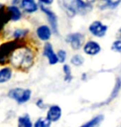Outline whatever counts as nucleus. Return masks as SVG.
<instances>
[{
	"label": "nucleus",
	"instance_id": "nucleus-3",
	"mask_svg": "<svg viewBox=\"0 0 121 127\" xmlns=\"http://www.w3.org/2000/svg\"><path fill=\"white\" fill-rule=\"evenodd\" d=\"M32 94V92L29 88H12L7 93V96L11 99H13L18 104H24L27 102Z\"/></svg>",
	"mask_w": 121,
	"mask_h": 127
},
{
	"label": "nucleus",
	"instance_id": "nucleus-11",
	"mask_svg": "<svg viewBox=\"0 0 121 127\" xmlns=\"http://www.w3.org/2000/svg\"><path fill=\"white\" fill-rule=\"evenodd\" d=\"M100 50H101L100 45L94 40H90V41L87 42L84 45V48H83L84 52L89 55H97L100 51Z\"/></svg>",
	"mask_w": 121,
	"mask_h": 127
},
{
	"label": "nucleus",
	"instance_id": "nucleus-4",
	"mask_svg": "<svg viewBox=\"0 0 121 127\" xmlns=\"http://www.w3.org/2000/svg\"><path fill=\"white\" fill-rule=\"evenodd\" d=\"M40 8L45 15H46L47 20L49 23L50 28H51L52 32H54V34H58V33H59V29H58V19H57L56 14H55L52 10L48 8L46 6H45V5H43V4L40 5Z\"/></svg>",
	"mask_w": 121,
	"mask_h": 127
},
{
	"label": "nucleus",
	"instance_id": "nucleus-12",
	"mask_svg": "<svg viewBox=\"0 0 121 127\" xmlns=\"http://www.w3.org/2000/svg\"><path fill=\"white\" fill-rule=\"evenodd\" d=\"M11 21L10 14L7 12V7L2 5V7L0 8V33L3 31L5 26Z\"/></svg>",
	"mask_w": 121,
	"mask_h": 127
},
{
	"label": "nucleus",
	"instance_id": "nucleus-20",
	"mask_svg": "<svg viewBox=\"0 0 121 127\" xmlns=\"http://www.w3.org/2000/svg\"><path fill=\"white\" fill-rule=\"evenodd\" d=\"M29 30L28 29H22V28H17L15 29L14 32H12V37L14 40H22L28 35Z\"/></svg>",
	"mask_w": 121,
	"mask_h": 127
},
{
	"label": "nucleus",
	"instance_id": "nucleus-30",
	"mask_svg": "<svg viewBox=\"0 0 121 127\" xmlns=\"http://www.w3.org/2000/svg\"><path fill=\"white\" fill-rule=\"evenodd\" d=\"M117 37L120 38L119 40H121V29H120L119 32H118V33H117Z\"/></svg>",
	"mask_w": 121,
	"mask_h": 127
},
{
	"label": "nucleus",
	"instance_id": "nucleus-22",
	"mask_svg": "<svg viewBox=\"0 0 121 127\" xmlns=\"http://www.w3.org/2000/svg\"><path fill=\"white\" fill-rule=\"evenodd\" d=\"M63 70H64V81L68 83L71 82L73 79V75L70 66L69 64H64L63 66Z\"/></svg>",
	"mask_w": 121,
	"mask_h": 127
},
{
	"label": "nucleus",
	"instance_id": "nucleus-17",
	"mask_svg": "<svg viewBox=\"0 0 121 127\" xmlns=\"http://www.w3.org/2000/svg\"><path fill=\"white\" fill-rule=\"evenodd\" d=\"M103 120H104V116L103 115H98L92 118V120L87 121V123L83 124L82 126L80 127H99L100 124L102 123Z\"/></svg>",
	"mask_w": 121,
	"mask_h": 127
},
{
	"label": "nucleus",
	"instance_id": "nucleus-18",
	"mask_svg": "<svg viewBox=\"0 0 121 127\" xmlns=\"http://www.w3.org/2000/svg\"><path fill=\"white\" fill-rule=\"evenodd\" d=\"M34 124L32 123L29 114H24L23 116L18 117V127H33Z\"/></svg>",
	"mask_w": 121,
	"mask_h": 127
},
{
	"label": "nucleus",
	"instance_id": "nucleus-31",
	"mask_svg": "<svg viewBox=\"0 0 121 127\" xmlns=\"http://www.w3.org/2000/svg\"><path fill=\"white\" fill-rule=\"evenodd\" d=\"M2 7V3H0V8H1Z\"/></svg>",
	"mask_w": 121,
	"mask_h": 127
},
{
	"label": "nucleus",
	"instance_id": "nucleus-26",
	"mask_svg": "<svg viewBox=\"0 0 121 127\" xmlns=\"http://www.w3.org/2000/svg\"><path fill=\"white\" fill-rule=\"evenodd\" d=\"M106 2L107 6L111 7V8H115L121 2V0H105Z\"/></svg>",
	"mask_w": 121,
	"mask_h": 127
},
{
	"label": "nucleus",
	"instance_id": "nucleus-14",
	"mask_svg": "<svg viewBox=\"0 0 121 127\" xmlns=\"http://www.w3.org/2000/svg\"><path fill=\"white\" fill-rule=\"evenodd\" d=\"M72 5L76 10V12H80L82 13L92 10V6L85 2L83 0H72Z\"/></svg>",
	"mask_w": 121,
	"mask_h": 127
},
{
	"label": "nucleus",
	"instance_id": "nucleus-7",
	"mask_svg": "<svg viewBox=\"0 0 121 127\" xmlns=\"http://www.w3.org/2000/svg\"><path fill=\"white\" fill-rule=\"evenodd\" d=\"M43 55L47 58L50 65H54L59 62L57 54H55L53 45L49 42H46L45 44L44 48H43Z\"/></svg>",
	"mask_w": 121,
	"mask_h": 127
},
{
	"label": "nucleus",
	"instance_id": "nucleus-8",
	"mask_svg": "<svg viewBox=\"0 0 121 127\" xmlns=\"http://www.w3.org/2000/svg\"><path fill=\"white\" fill-rule=\"evenodd\" d=\"M21 7L25 12L28 14H33L40 8L39 4L36 0H22Z\"/></svg>",
	"mask_w": 121,
	"mask_h": 127
},
{
	"label": "nucleus",
	"instance_id": "nucleus-16",
	"mask_svg": "<svg viewBox=\"0 0 121 127\" xmlns=\"http://www.w3.org/2000/svg\"><path fill=\"white\" fill-rule=\"evenodd\" d=\"M12 77V68L10 67H3L0 69V83H7Z\"/></svg>",
	"mask_w": 121,
	"mask_h": 127
},
{
	"label": "nucleus",
	"instance_id": "nucleus-28",
	"mask_svg": "<svg viewBox=\"0 0 121 127\" xmlns=\"http://www.w3.org/2000/svg\"><path fill=\"white\" fill-rule=\"evenodd\" d=\"M38 1L40 2V4H43L45 6H49L54 2V0H38Z\"/></svg>",
	"mask_w": 121,
	"mask_h": 127
},
{
	"label": "nucleus",
	"instance_id": "nucleus-5",
	"mask_svg": "<svg viewBox=\"0 0 121 127\" xmlns=\"http://www.w3.org/2000/svg\"><path fill=\"white\" fill-rule=\"evenodd\" d=\"M84 35L79 32L71 33V34L68 35L66 37V41L69 43L72 49L74 50H78L81 49V47L84 44Z\"/></svg>",
	"mask_w": 121,
	"mask_h": 127
},
{
	"label": "nucleus",
	"instance_id": "nucleus-25",
	"mask_svg": "<svg viewBox=\"0 0 121 127\" xmlns=\"http://www.w3.org/2000/svg\"><path fill=\"white\" fill-rule=\"evenodd\" d=\"M111 50L113 51L121 53V40H117L112 44Z\"/></svg>",
	"mask_w": 121,
	"mask_h": 127
},
{
	"label": "nucleus",
	"instance_id": "nucleus-27",
	"mask_svg": "<svg viewBox=\"0 0 121 127\" xmlns=\"http://www.w3.org/2000/svg\"><path fill=\"white\" fill-rule=\"evenodd\" d=\"M36 106L37 107H39L40 109H44V108H45V102H44V101H43V99H38V100L36 101Z\"/></svg>",
	"mask_w": 121,
	"mask_h": 127
},
{
	"label": "nucleus",
	"instance_id": "nucleus-9",
	"mask_svg": "<svg viewBox=\"0 0 121 127\" xmlns=\"http://www.w3.org/2000/svg\"><path fill=\"white\" fill-rule=\"evenodd\" d=\"M52 35L51 28L47 25H40L36 29V35L42 41H48Z\"/></svg>",
	"mask_w": 121,
	"mask_h": 127
},
{
	"label": "nucleus",
	"instance_id": "nucleus-6",
	"mask_svg": "<svg viewBox=\"0 0 121 127\" xmlns=\"http://www.w3.org/2000/svg\"><path fill=\"white\" fill-rule=\"evenodd\" d=\"M108 30V27L105 26L100 21L93 22L89 27V31L93 35L97 37H103Z\"/></svg>",
	"mask_w": 121,
	"mask_h": 127
},
{
	"label": "nucleus",
	"instance_id": "nucleus-29",
	"mask_svg": "<svg viewBox=\"0 0 121 127\" xmlns=\"http://www.w3.org/2000/svg\"><path fill=\"white\" fill-rule=\"evenodd\" d=\"M22 0H12L11 1V5H16L17 6L18 4H21Z\"/></svg>",
	"mask_w": 121,
	"mask_h": 127
},
{
	"label": "nucleus",
	"instance_id": "nucleus-2",
	"mask_svg": "<svg viewBox=\"0 0 121 127\" xmlns=\"http://www.w3.org/2000/svg\"><path fill=\"white\" fill-rule=\"evenodd\" d=\"M22 44H23L22 40H12L2 43L0 45V64L4 65L9 63L10 58H11L12 53Z\"/></svg>",
	"mask_w": 121,
	"mask_h": 127
},
{
	"label": "nucleus",
	"instance_id": "nucleus-13",
	"mask_svg": "<svg viewBox=\"0 0 121 127\" xmlns=\"http://www.w3.org/2000/svg\"><path fill=\"white\" fill-rule=\"evenodd\" d=\"M7 12L10 14V17H11V21L12 22H17L22 19V12L20 9L19 7L16 6V5H10V6L7 7Z\"/></svg>",
	"mask_w": 121,
	"mask_h": 127
},
{
	"label": "nucleus",
	"instance_id": "nucleus-21",
	"mask_svg": "<svg viewBox=\"0 0 121 127\" xmlns=\"http://www.w3.org/2000/svg\"><path fill=\"white\" fill-rule=\"evenodd\" d=\"M51 121L47 117H40L34 123L33 127H50Z\"/></svg>",
	"mask_w": 121,
	"mask_h": 127
},
{
	"label": "nucleus",
	"instance_id": "nucleus-15",
	"mask_svg": "<svg viewBox=\"0 0 121 127\" xmlns=\"http://www.w3.org/2000/svg\"><path fill=\"white\" fill-rule=\"evenodd\" d=\"M59 3L60 7L64 10V12L67 14V16L69 18H73L76 15V10L72 4H69L65 1V0H59Z\"/></svg>",
	"mask_w": 121,
	"mask_h": 127
},
{
	"label": "nucleus",
	"instance_id": "nucleus-19",
	"mask_svg": "<svg viewBox=\"0 0 121 127\" xmlns=\"http://www.w3.org/2000/svg\"><path fill=\"white\" fill-rule=\"evenodd\" d=\"M120 88H121V79L120 78H118L117 80H116V83H115V87H114V89H113L111 94H110V97L105 101V104H108L110 101H111L113 99L116 97L117 95L119 94Z\"/></svg>",
	"mask_w": 121,
	"mask_h": 127
},
{
	"label": "nucleus",
	"instance_id": "nucleus-23",
	"mask_svg": "<svg viewBox=\"0 0 121 127\" xmlns=\"http://www.w3.org/2000/svg\"><path fill=\"white\" fill-rule=\"evenodd\" d=\"M71 63L75 66H81L84 63V58L80 55H75L72 57Z\"/></svg>",
	"mask_w": 121,
	"mask_h": 127
},
{
	"label": "nucleus",
	"instance_id": "nucleus-10",
	"mask_svg": "<svg viewBox=\"0 0 121 127\" xmlns=\"http://www.w3.org/2000/svg\"><path fill=\"white\" fill-rule=\"evenodd\" d=\"M62 116V110L59 106L53 105L49 108L47 111L46 117L51 121V122H56L61 118Z\"/></svg>",
	"mask_w": 121,
	"mask_h": 127
},
{
	"label": "nucleus",
	"instance_id": "nucleus-32",
	"mask_svg": "<svg viewBox=\"0 0 121 127\" xmlns=\"http://www.w3.org/2000/svg\"><path fill=\"white\" fill-rule=\"evenodd\" d=\"M120 127H121V126H120Z\"/></svg>",
	"mask_w": 121,
	"mask_h": 127
},
{
	"label": "nucleus",
	"instance_id": "nucleus-1",
	"mask_svg": "<svg viewBox=\"0 0 121 127\" xmlns=\"http://www.w3.org/2000/svg\"><path fill=\"white\" fill-rule=\"evenodd\" d=\"M36 60V52L33 48L22 44L14 50L9 63L12 67L21 71H26L33 66Z\"/></svg>",
	"mask_w": 121,
	"mask_h": 127
},
{
	"label": "nucleus",
	"instance_id": "nucleus-24",
	"mask_svg": "<svg viewBox=\"0 0 121 127\" xmlns=\"http://www.w3.org/2000/svg\"><path fill=\"white\" fill-rule=\"evenodd\" d=\"M57 56L59 59V62L60 63H64L67 58V52L64 50H59L57 52Z\"/></svg>",
	"mask_w": 121,
	"mask_h": 127
}]
</instances>
